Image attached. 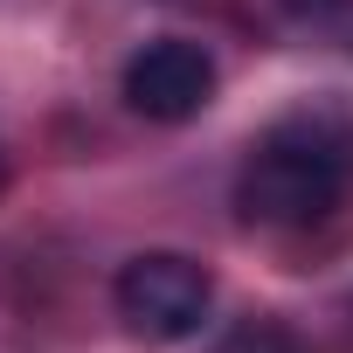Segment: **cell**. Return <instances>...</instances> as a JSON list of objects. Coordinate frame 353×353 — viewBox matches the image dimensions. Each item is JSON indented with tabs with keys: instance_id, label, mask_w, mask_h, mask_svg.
<instances>
[{
	"instance_id": "6da1fadb",
	"label": "cell",
	"mask_w": 353,
	"mask_h": 353,
	"mask_svg": "<svg viewBox=\"0 0 353 353\" xmlns=\"http://www.w3.org/2000/svg\"><path fill=\"white\" fill-rule=\"evenodd\" d=\"M353 173V145L325 118H284L263 132L236 173V208L256 229H312L339 208Z\"/></svg>"
},
{
	"instance_id": "7a4b0ae2",
	"label": "cell",
	"mask_w": 353,
	"mask_h": 353,
	"mask_svg": "<svg viewBox=\"0 0 353 353\" xmlns=\"http://www.w3.org/2000/svg\"><path fill=\"white\" fill-rule=\"evenodd\" d=\"M111 298H118V319H125L139 339L181 346V339H194V332L208 325V312H215V277H208V263H194V256H181V250H139V256L118 270Z\"/></svg>"
},
{
	"instance_id": "3957f363",
	"label": "cell",
	"mask_w": 353,
	"mask_h": 353,
	"mask_svg": "<svg viewBox=\"0 0 353 353\" xmlns=\"http://www.w3.org/2000/svg\"><path fill=\"white\" fill-rule=\"evenodd\" d=\"M125 104L152 125H188L215 104V56L188 35H159L145 49H132L125 77H118Z\"/></svg>"
},
{
	"instance_id": "277c9868",
	"label": "cell",
	"mask_w": 353,
	"mask_h": 353,
	"mask_svg": "<svg viewBox=\"0 0 353 353\" xmlns=\"http://www.w3.org/2000/svg\"><path fill=\"white\" fill-rule=\"evenodd\" d=\"M215 353H298V346H291V332H284L277 319H243Z\"/></svg>"
},
{
	"instance_id": "5b68a950",
	"label": "cell",
	"mask_w": 353,
	"mask_h": 353,
	"mask_svg": "<svg viewBox=\"0 0 353 353\" xmlns=\"http://www.w3.org/2000/svg\"><path fill=\"white\" fill-rule=\"evenodd\" d=\"M277 8H284L298 28H346V21H353V0H277Z\"/></svg>"
},
{
	"instance_id": "8992f818",
	"label": "cell",
	"mask_w": 353,
	"mask_h": 353,
	"mask_svg": "<svg viewBox=\"0 0 353 353\" xmlns=\"http://www.w3.org/2000/svg\"><path fill=\"white\" fill-rule=\"evenodd\" d=\"M0 188H8V152H0Z\"/></svg>"
}]
</instances>
